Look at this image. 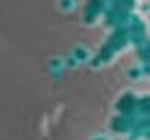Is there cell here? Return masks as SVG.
Returning <instances> with one entry per match:
<instances>
[{"instance_id":"1","label":"cell","mask_w":150,"mask_h":140,"mask_svg":"<svg viewBox=\"0 0 150 140\" xmlns=\"http://www.w3.org/2000/svg\"><path fill=\"white\" fill-rule=\"evenodd\" d=\"M132 104H134V101H132V97H125L124 101H120V109H124V110H129L130 107H132Z\"/></svg>"}]
</instances>
